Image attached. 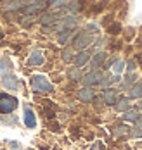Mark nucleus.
I'll return each instance as SVG.
<instances>
[{"mask_svg": "<svg viewBox=\"0 0 142 150\" xmlns=\"http://www.w3.org/2000/svg\"><path fill=\"white\" fill-rule=\"evenodd\" d=\"M31 88L35 91H45V93H50V91H54V86H52V83L49 81L47 78L44 74H36L31 78Z\"/></svg>", "mask_w": 142, "mask_h": 150, "instance_id": "1", "label": "nucleus"}, {"mask_svg": "<svg viewBox=\"0 0 142 150\" xmlns=\"http://www.w3.org/2000/svg\"><path fill=\"white\" fill-rule=\"evenodd\" d=\"M17 107V98L11 97L7 93H0V114H11L12 110H16Z\"/></svg>", "mask_w": 142, "mask_h": 150, "instance_id": "2", "label": "nucleus"}, {"mask_svg": "<svg viewBox=\"0 0 142 150\" xmlns=\"http://www.w3.org/2000/svg\"><path fill=\"white\" fill-rule=\"evenodd\" d=\"M49 4H50V0H36V2H33V4L24 7V14H28V16L36 14V12L44 11L45 7H49Z\"/></svg>", "mask_w": 142, "mask_h": 150, "instance_id": "3", "label": "nucleus"}, {"mask_svg": "<svg viewBox=\"0 0 142 150\" xmlns=\"http://www.w3.org/2000/svg\"><path fill=\"white\" fill-rule=\"evenodd\" d=\"M101 78H102V73L97 71V69H94V71H90L88 74H85L81 78V83H83L85 86H94V85H99Z\"/></svg>", "mask_w": 142, "mask_h": 150, "instance_id": "4", "label": "nucleus"}, {"mask_svg": "<svg viewBox=\"0 0 142 150\" xmlns=\"http://www.w3.org/2000/svg\"><path fill=\"white\" fill-rule=\"evenodd\" d=\"M92 40H94V35H88V33H80L78 36H76V40H75V48H78V50H81V48H85V47H88L90 43H92Z\"/></svg>", "mask_w": 142, "mask_h": 150, "instance_id": "5", "label": "nucleus"}, {"mask_svg": "<svg viewBox=\"0 0 142 150\" xmlns=\"http://www.w3.org/2000/svg\"><path fill=\"white\" fill-rule=\"evenodd\" d=\"M78 24V16H66L61 19V23L57 24V30H73Z\"/></svg>", "mask_w": 142, "mask_h": 150, "instance_id": "6", "label": "nucleus"}, {"mask_svg": "<svg viewBox=\"0 0 142 150\" xmlns=\"http://www.w3.org/2000/svg\"><path fill=\"white\" fill-rule=\"evenodd\" d=\"M4 86H7L9 90H17L19 88V81L14 74H4V79H2Z\"/></svg>", "mask_w": 142, "mask_h": 150, "instance_id": "7", "label": "nucleus"}, {"mask_svg": "<svg viewBox=\"0 0 142 150\" xmlns=\"http://www.w3.org/2000/svg\"><path fill=\"white\" fill-rule=\"evenodd\" d=\"M24 124L28 128H35L36 126V119H35V112L30 107H24Z\"/></svg>", "mask_w": 142, "mask_h": 150, "instance_id": "8", "label": "nucleus"}, {"mask_svg": "<svg viewBox=\"0 0 142 150\" xmlns=\"http://www.w3.org/2000/svg\"><path fill=\"white\" fill-rule=\"evenodd\" d=\"M88 60H90V52L83 50V52L76 54V57H75V66H76V67H81V66H85Z\"/></svg>", "mask_w": 142, "mask_h": 150, "instance_id": "9", "label": "nucleus"}, {"mask_svg": "<svg viewBox=\"0 0 142 150\" xmlns=\"http://www.w3.org/2000/svg\"><path fill=\"white\" fill-rule=\"evenodd\" d=\"M128 95H130L132 98H142V79H141V81H137L135 85H132V86H130Z\"/></svg>", "mask_w": 142, "mask_h": 150, "instance_id": "10", "label": "nucleus"}, {"mask_svg": "<svg viewBox=\"0 0 142 150\" xmlns=\"http://www.w3.org/2000/svg\"><path fill=\"white\" fill-rule=\"evenodd\" d=\"M78 98L81 102H90V100H94V91L90 90L88 86H85V88H81L78 91Z\"/></svg>", "mask_w": 142, "mask_h": 150, "instance_id": "11", "label": "nucleus"}, {"mask_svg": "<svg viewBox=\"0 0 142 150\" xmlns=\"http://www.w3.org/2000/svg\"><path fill=\"white\" fill-rule=\"evenodd\" d=\"M73 33H75L73 30H63V31H59V35H57V42H59L61 45H66V43L71 40Z\"/></svg>", "mask_w": 142, "mask_h": 150, "instance_id": "12", "label": "nucleus"}, {"mask_svg": "<svg viewBox=\"0 0 142 150\" xmlns=\"http://www.w3.org/2000/svg\"><path fill=\"white\" fill-rule=\"evenodd\" d=\"M28 64L30 66H42L44 64V55L38 50H35L31 55H30V59H28Z\"/></svg>", "mask_w": 142, "mask_h": 150, "instance_id": "13", "label": "nucleus"}, {"mask_svg": "<svg viewBox=\"0 0 142 150\" xmlns=\"http://www.w3.org/2000/svg\"><path fill=\"white\" fill-rule=\"evenodd\" d=\"M132 107L130 104V98H120V100H116V104H114V109L118 110V112H125Z\"/></svg>", "mask_w": 142, "mask_h": 150, "instance_id": "14", "label": "nucleus"}, {"mask_svg": "<svg viewBox=\"0 0 142 150\" xmlns=\"http://www.w3.org/2000/svg\"><path fill=\"white\" fill-rule=\"evenodd\" d=\"M102 100H104L108 105H114L116 104V91L114 90H108V88H106L104 95H102Z\"/></svg>", "mask_w": 142, "mask_h": 150, "instance_id": "15", "label": "nucleus"}, {"mask_svg": "<svg viewBox=\"0 0 142 150\" xmlns=\"http://www.w3.org/2000/svg\"><path fill=\"white\" fill-rule=\"evenodd\" d=\"M104 60H106V52H97L94 57H92L90 64H92V67L95 69V67H99V66H101V64H102Z\"/></svg>", "mask_w": 142, "mask_h": 150, "instance_id": "16", "label": "nucleus"}, {"mask_svg": "<svg viewBox=\"0 0 142 150\" xmlns=\"http://www.w3.org/2000/svg\"><path fill=\"white\" fill-rule=\"evenodd\" d=\"M56 21H57V17L54 14H45V16L40 17V24H42V26H47V24L50 26V24H54Z\"/></svg>", "mask_w": 142, "mask_h": 150, "instance_id": "17", "label": "nucleus"}, {"mask_svg": "<svg viewBox=\"0 0 142 150\" xmlns=\"http://www.w3.org/2000/svg\"><path fill=\"white\" fill-rule=\"evenodd\" d=\"M12 69V62L9 59H0V73L2 74H7L9 71Z\"/></svg>", "mask_w": 142, "mask_h": 150, "instance_id": "18", "label": "nucleus"}, {"mask_svg": "<svg viewBox=\"0 0 142 150\" xmlns=\"http://www.w3.org/2000/svg\"><path fill=\"white\" fill-rule=\"evenodd\" d=\"M137 117H139V112H137L135 109H128V110H125V116H123L125 121H135Z\"/></svg>", "mask_w": 142, "mask_h": 150, "instance_id": "19", "label": "nucleus"}, {"mask_svg": "<svg viewBox=\"0 0 142 150\" xmlns=\"http://www.w3.org/2000/svg\"><path fill=\"white\" fill-rule=\"evenodd\" d=\"M135 79H137V74H135V73H130V74L125 78V81L121 83V88H128V86H132V83H133Z\"/></svg>", "mask_w": 142, "mask_h": 150, "instance_id": "20", "label": "nucleus"}, {"mask_svg": "<svg viewBox=\"0 0 142 150\" xmlns=\"http://www.w3.org/2000/svg\"><path fill=\"white\" fill-rule=\"evenodd\" d=\"M80 5H81L80 0H73V2H69V4H68V12H78V11H81Z\"/></svg>", "mask_w": 142, "mask_h": 150, "instance_id": "21", "label": "nucleus"}, {"mask_svg": "<svg viewBox=\"0 0 142 150\" xmlns=\"http://www.w3.org/2000/svg\"><path fill=\"white\" fill-rule=\"evenodd\" d=\"M68 76L71 78V79H81V71H80V67H73V69H69L68 71Z\"/></svg>", "mask_w": 142, "mask_h": 150, "instance_id": "22", "label": "nucleus"}, {"mask_svg": "<svg viewBox=\"0 0 142 150\" xmlns=\"http://www.w3.org/2000/svg\"><path fill=\"white\" fill-rule=\"evenodd\" d=\"M109 85H111V76H109V74H102V78H101V81H99V86L106 90V88H108Z\"/></svg>", "mask_w": 142, "mask_h": 150, "instance_id": "23", "label": "nucleus"}, {"mask_svg": "<svg viewBox=\"0 0 142 150\" xmlns=\"http://www.w3.org/2000/svg\"><path fill=\"white\" fill-rule=\"evenodd\" d=\"M64 5H68V0H52L50 2V7L52 9H63Z\"/></svg>", "mask_w": 142, "mask_h": 150, "instance_id": "24", "label": "nucleus"}, {"mask_svg": "<svg viewBox=\"0 0 142 150\" xmlns=\"http://www.w3.org/2000/svg\"><path fill=\"white\" fill-rule=\"evenodd\" d=\"M113 67H114V73H116V74H120V73L125 69V62H123V60H114Z\"/></svg>", "mask_w": 142, "mask_h": 150, "instance_id": "25", "label": "nucleus"}, {"mask_svg": "<svg viewBox=\"0 0 142 150\" xmlns=\"http://www.w3.org/2000/svg\"><path fill=\"white\" fill-rule=\"evenodd\" d=\"M126 131H128V128H126V126H120V128H116V129H114V135H116V136H123Z\"/></svg>", "mask_w": 142, "mask_h": 150, "instance_id": "26", "label": "nucleus"}, {"mask_svg": "<svg viewBox=\"0 0 142 150\" xmlns=\"http://www.w3.org/2000/svg\"><path fill=\"white\" fill-rule=\"evenodd\" d=\"M31 21H35V16H28V17H24L21 24H23V26H28V24H30Z\"/></svg>", "mask_w": 142, "mask_h": 150, "instance_id": "27", "label": "nucleus"}, {"mask_svg": "<svg viewBox=\"0 0 142 150\" xmlns=\"http://www.w3.org/2000/svg\"><path fill=\"white\" fill-rule=\"evenodd\" d=\"M63 60H66V62H68V60H71V50H68V48H66V50L63 52Z\"/></svg>", "mask_w": 142, "mask_h": 150, "instance_id": "28", "label": "nucleus"}, {"mask_svg": "<svg viewBox=\"0 0 142 150\" xmlns=\"http://www.w3.org/2000/svg\"><path fill=\"white\" fill-rule=\"evenodd\" d=\"M132 135L135 136V138H142V128H135Z\"/></svg>", "mask_w": 142, "mask_h": 150, "instance_id": "29", "label": "nucleus"}, {"mask_svg": "<svg viewBox=\"0 0 142 150\" xmlns=\"http://www.w3.org/2000/svg\"><path fill=\"white\" fill-rule=\"evenodd\" d=\"M135 66H137V64H135V60H128V64H126L128 71H133V69H135Z\"/></svg>", "mask_w": 142, "mask_h": 150, "instance_id": "30", "label": "nucleus"}, {"mask_svg": "<svg viewBox=\"0 0 142 150\" xmlns=\"http://www.w3.org/2000/svg\"><path fill=\"white\" fill-rule=\"evenodd\" d=\"M97 30H99V28H97L95 24H88V26H87V31H94V33H97Z\"/></svg>", "mask_w": 142, "mask_h": 150, "instance_id": "31", "label": "nucleus"}, {"mask_svg": "<svg viewBox=\"0 0 142 150\" xmlns=\"http://www.w3.org/2000/svg\"><path fill=\"white\" fill-rule=\"evenodd\" d=\"M135 126H137V128H142V116H139V117L135 119Z\"/></svg>", "mask_w": 142, "mask_h": 150, "instance_id": "32", "label": "nucleus"}, {"mask_svg": "<svg viewBox=\"0 0 142 150\" xmlns=\"http://www.w3.org/2000/svg\"><path fill=\"white\" fill-rule=\"evenodd\" d=\"M92 150H99V143H95V145H92Z\"/></svg>", "mask_w": 142, "mask_h": 150, "instance_id": "33", "label": "nucleus"}, {"mask_svg": "<svg viewBox=\"0 0 142 150\" xmlns=\"http://www.w3.org/2000/svg\"><path fill=\"white\" fill-rule=\"evenodd\" d=\"M139 109H141V110H142V100H141V104H139Z\"/></svg>", "mask_w": 142, "mask_h": 150, "instance_id": "34", "label": "nucleus"}, {"mask_svg": "<svg viewBox=\"0 0 142 150\" xmlns=\"http://www.w3.org/2000/svg\"><path fill=\"white\" fill-rule=\"evenodd\" d=\"M28 2H35V0H28Z\"/></svg>", "mask_w": 142, "mask_h": 150, "instance_id": "35", "label": "nucleus"}]
</instances>
